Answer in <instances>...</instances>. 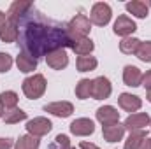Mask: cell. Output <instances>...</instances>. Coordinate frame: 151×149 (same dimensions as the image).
Here are the masks:
<instances>
[{
	"mask_svg": "<svg viewBox=\"0 0 151 149\" xmlns=\"http://www.w3.org/2000/svg\"><path fill=\"white\" fill-rule=\"evenodd\" d=\"M16 27L19 30L18 46L21 53L35 60L47 56L55 49H72V46L76 44L69 34L67 23L46 18L35 9V5L18 21Z\"/></svg>",
	"mask_w": 151,
	"mask_h": 149,
	"instance_id": "1",
	"label": "cell"
},
{
	"mask_svg": "<svg viewBox=\"0 0 151 149\" xmlns=\"http://www.w3.org/2000/svg\"><path fill=\"white\" fill-rule=\"evenodd\" d=\"M46 88H47V82H46V77L42 74H34L30 77H27L21 84V90L25 93L27 98L30 100H37L40 98L44 93H46Z\"/></svg>",
	"mask_w": 151,
	"mask_h": 149,
	"instance_id": "2",
	"label": "cell"
},
{
	"mask_svg": "<svg viewBox=\"0 0 151 149\" xmlns=\"http://www.w3.org/2000/svg\"><path fill=\"white\" fill-rule=\"evenodd\" d=\"M67 28H69L70 37L74 39V42H76V40H79V39H83V37H88V34L91 30V21H90L88 16L77 14V16H74L67 23Z\"/></svg>",
	"mask_w": 151,
	"mask_h": 149,
	"instance_id": "3",
	"label": "cell"
},
{
	"mask_svg": "<svg viewBox=\"0 0 151 149\" xmlns=\"http://www.w3.org/2000/svg\"><path fill=\"white\" fill-rule=\"evenodd\" d=\"M113 18V9L109 4L106 2H97L93 4L91 11H90V21L97 27H106Z\"/></svg>",
	"mask_w": 151,
	"mask_h": 149,
	"instance_id": "4",
	"label": "cell"
},
{
	"mask_svg": "<svg viewBox=\"0 0 151 149\" xmlns=\"http://www.w3.org/2000/svg\"><path fill=\"white\" fill-rule=\"evenodd\" d=\"M113 93V84L107 77L100 75V77H95L93 82H91V98L95 100H106L109 98Z\"/></svg>",
	"mask_w": 151,
	"mask_h": 149,
	"instance_id": "5",
	"label": "cell"
},
{
	"mask_svg": "<svg viewBox=\"0 0 151 149\" xmlns=\"http://www.w3.org/2000/svg\"><path fill=\"white\" fill-rule=\"evenodd\" d=\"M51 128H53V123H51L47 117H44V116L34 117V119H30V121L27 123V132H28V135H34V137H37V139L47 135V133L51 132Z\"/></svg>",
	"mask_w": 151,
	"mask_h": 149,
	"instance_id": "6",
	"label": "cell"
},
{
	"mask_svg": "<svg viewBox=\"0 0 151 149\" xmlns=\"http://www.w3.org/2000/svg\"><path fill=\"white\" fill-rule=\"evenodd\" d=\"M70 133L76 137H88L95 132V123L90 117H77L70 123Z\"/></svg>",
	"mask_w": 151,
	"mask_h": 149,
	"instance_id": "7",
	"label": "cell"
},
{
	"mask_svg": "<svg viewBox=\"0 0 151 149\" xmlns=\"http://www.w3.org/2000/svg\"><path fill=\"white\" fill-rule=\"evenodd\" d=\"M137 30V25H135V21L134 19H130L128 16H118V19L114 21V27H113V32L116 35H119V37L127 39L130 37L134 32Z\"/></svg>",
	"mask_w": 151,
	"mask_h": 149,
	"instance_id": "8",
	"label": "cell"
},
{
	"mask_svg": "<svg viewBox=\"0 0 151 149\" xmlns=\"http://www.w3.org/2000/svg\"><path fill=\"white\" fill-rule=\"evenodd\" d=\"M32 7H34L32 2H23V0H16V2H12L11 7H9V11H7V21L18 25V21H19V19H21V18L32 9Z\"/></svg>",
	"mask_w": 151,
	"mask_h": 149,
	"instance_id": "9",
	"label": "cell"
},
{
	"mask_svg": "<svg viewBox=\"0 0 151 149\" xmlns=\"http://www.w3.org/2000/svg\"><path fill=\"white\" fill-rule=\"evenodd\" d=\"M95 117H97V121L102 126H109V125L119 123V112H118V109H114L113 105H102V107H99L97 112H95Z\"/></svg>",
	"mask_w": 151,
	"mask_h": 149,
	"instance_id": "10",
	"label": "cell"
},
{
	"mask_svg": "<svg viewBox=\"0 0 151 149\" xmlns=\"http://www.w3.org/2000/svg\"><path fill=\"white\" fill-rule=\"evenodd\" d=\"M150 123H151V117L146 112H135V114H130L123 121V126H125V130L135 132V130H144Z\"/></svg>",
	"mask_w": 151,
	"mask_h": 149,
	"instance_id": "11",
	"label": "cell"
},
{
	"mask_svg": "<svg viewBox=\"0 0 151 149\" xmlns=\"http://www.w3.org/2000/svg\"><path fill=\"white\" fill-rule=\"evenodd\" d=\"M46 63L53 70H63L69 65V54L65 49H55L46 56Z\"/></svg>",
	"mask_w": 151,
	"mask_h": 149,
	"instance_id": "12",
	"label": "cell"
},
{
	"mask_svg": "<svg viewBox=\"0 0 151 149\" xmlns=\"http://www.w3.org/2000/svg\"><path fill=\"white\" fill-rule=\"evenodd\" d=\"M42 109H44V112H49V114H53V116H56V117H69V116H72V112H74V105H72L70 102L62 100V102L46 104Z\"/></svg>",
	"mask_w": 151,
	"mask_h": 149,
	"instance_id": "13",
	"label": "cell"
},
{
	"mask_svg": "<svg viewBox=\"0 0 151 149\" xmlns=\"http://www.w3.org/2000/svg\"><path fill=\"white\" fill-rule=\"evenodd\" d=\"M118 104H119V107L123 111L132 112V114H135V112L142 107V100L137 95H132V93H121L118 97Z\"/></svg>",
	"mask_w": 151,
	"mask_h": 149,
	"instance_id": "14",
	"label": "cell"
},
{
	"mask_svg": "<svg viewBox=\"0 0 151 149\" xmlns=\"http://www.w3.org/2000/svg\"><path fill=\"white\" fill-rule=\"evenodd\" d=\"M123 82L127 86H132V88L141 86V82H142V72L135 65H127L123 69Z\"/></svg>",
	"mask_w": 151,
	"mask_h": 149,
	"instance_id": "15",
	"label": "cell"
},
{
	"mask_svg": "<svg viewBox=\"0 0 151 149\" xmlns=\"http://www.w3.org/2000/svg\"><path fill=\"white\" fill-rule=\"evenodd\" d=\"M102 135L107 142H119L125 135V126L121 123L109 125V126H102Z\"/></svg>",
	"mask_w": 151,
	"mask_h": 149,
	"instance_id": "16",
	"label": "cell"
},
{
	"mask_svg": "<svg viewBox=\"0 0 151 149\" xmlns=\"http://www.w3.org/2000/svg\"><path fill=\"white\" fill-rule=\"evenodd\" d=\"M125 9H127V12H130L132 16H135V18H139V19H144V18H148V14H150L148 4H146V2H141V0L127 2V4H125Z\"/></svg>",
	"mask_w": 151,
	"mask_h": 149,
	"instance_id": "17",
	"label": "cell"
},
{
	"mask_svg": "<svg viewBox=\"0 0 151 149\" xmlns=\"http://www.w3.org/2000/svg\"><path fill=\"white\" fill-rule=\"evenodd\" d=\"M18 37H19V30L14 23L7 21L2 28H0V40L5 42V44H12V42H18Z\"/></svg>",
	"mask_w": 151,
	"mask_h": 149,
	"instance_id": "18",
	"label": "cell"
},
{
	"mask_svg": "<svg viewBox=\"0 0 151 149\" xmlns=\"http://www.w3.org/2000/svg\"><path fill=\"white\" fill-rule=\"evenodd\" d=\"M16 65H18L19 72L30 74V72H34L37 69V60L32 58V56H28V54H25V53H19L16 56Z\"/></svg>",
	"mask_w": 151,
	"mask_h": 149,
	"instance_id": "19",
	"label": "cell"
},
{
	"mask_svg": "<svg viewBox=\"0 0 151 149\" xmlns=\"http://www.w3.org/2000/svg\"><path fill=\"white\" fill-rule=\"evenodd\" d=\"M93 49H95V44H93L91 39H88V37H83L79 40H76V44L72 46V51L76 54H79V56H90L93 53Z\"/></svg>",
	"mask_w": 151,
	"mask_h": 149,
	"instance_id": "20",
	"label": "cell"
},
{
	"mask_svg": "<svg viewBox=\"0 0 151 149\" xmlns=\"http://www.w3.org/2000/svg\"><path fill=\"white\" fill-rule=\"evenodd\" d=\"M146 132L144 130H135V132H130V135L127 137L125 140V146L123 149H139V146L142 144V140L146 139Z\"/></svg>",
	"mask_w": 151,
	"mask_h": 149,
	"instance_id": "21",
	"label": "cell"
},
{
	"mask_svg": "<svg viewBox=\"0 0 151 149\" xmlns=\"http://www.w3.org/2000/svg\"><path fill=\"white\" fill-rule=\"evenodd\" d=\"M40 140L34 135H21L16 142H14V149H39Z\"/></svg>",
	"mask_w": 151,
	"mask_h": 149,
	"instance_id": "22",
	"label": "cell"
},
{
	"mask_svg": "<svg viewBox=\"0 0 151 149\" xmlns=\"http://www.w3.org/2000/svg\"><path fill=\"white\" fill-rule=\"evenodd\" d=\"M97 65H99V62L95 56H79L76 62L77 72H91L97 69Z\"/></svg>",
	"mask_w": 151,
	"mask_h": 149,
	"instance_id": "23",
	"label": "cell"
},
{
	"mask_svg": "<svg viewBox=\"0 0 151 149\" xmlns=\"http://www.w3.org/2000/svg\"><path fill=\"white\" fill-rule=\"evenodd\" d=\"M141 42L142 40H139L137 37H127L119 42V51L123 54H135L139 46H141Z\"/></svg>",
	"mask_w": 151,
	"mask_h": 149,
	"instance_id": "24",
	"label": "cell"
},
{
	"mask_svg": "<svg viewBox=\"0 0 151 149\" xmlns=\"http://www.w3.org/2000/svg\"><path fill=\"white\" fill-rule=\"evenodd\" d=\"M91 82H93V79H81L76 84V97L79 100H86L91 97Z\"/></svg>",
	"mask_w": 151,
	"mask_h": 149,
	"instance_id": "25",
	"label": "cell"
},
{
	"mask_svg": "<svg viewBox=\"0 0 151 149\" xmlns=\"http://www.w3.org/2000/svg\"><path fill=\"white\" fill-rule=\"evenodd\" d=\"M2 119H4L5 125H16V123H19V121H25V119H27V112L16 107V109L5 111V114H4Z\"/></svg>",
	"mask_w": 151,
	"mask_h": 149,
	"instance_id": "26",
	"label": "cell"
},
{
	"mask_svg": "<svg viewBox=\"0 0 151 149\" xmlns=\"http://www.w3.org/2000/svg\"><path fill=\"white\" fill-rule=\"evenodd\" d=\"M0 104L4 105L5 111L16 109V105H18V93L16 91H2L0 93Z\"/></svg>",
	"mask_w": 151,
	"mask_h": 149,
	"instance_id": "27",
	"label": "cell"
},
{
	"mask_svg": "<svg viewBox=\"0 0 151 149\" xmlns=\"http://www.w3.org/2000/svg\"><path fill=\"white\" fill-rule=\"evenodd\" d=\"M135 56H137L141 62H144V63H151V40L141 42V46H139Z\"/></svg>",
	"mask_w": 151,
	"mask_h": 149,
	"instance_id": "28",
	"label": "cell"
},
{
	"mask_svg": "<svg viewBox=\"0 0 151 149\" xmlns=\"http://www.w3.org/2000/svg\"><path fill=\"white\" fill-rule=\"evenodd\" d=\"M12 63H14V60H12V56L9 53H0V74L9 72Z\"/></svg>",
	"mask_w": 151,
	"mask_h": 149,
	"instance_id": "29",
	"label": "cell"
},
{
	"mask_svg": "<svg viewBox=\"0 0 151 149\" xmlns=\"http://www.w3.org/2000/svg\"><path fill=\"white\" fill-rule=\"evenodd\" d=\"M14 146V140L9 137H0V149H11Z\"/></svg>",
	"mask_w": 151,
	"mask_h": 149,
	"instance_id": "30",
	"label": "cell"
},
{
	"mask_svg": "<svg viewBox=\"0 0 151 149\" xmlns=\"http://www.w3.org/2000/svg\"><path fill=\"white\" fill-rule=\"evenodd\" d=\"M141 86H144L148 91L151 90V70H148L146 74H142V82H141Z\"/></svg>",
	"mask_w": 151,
	"mask_h": 149,
	"instance_id": "31",
	"label": "cell"
},
{
	"mask_svg": "<svg viewBox=\"0 0 151 149\" xmlns=\"http://www.w3.org/2000/svg\"><path fill=\"white\" fill-rule=\"evenodd\" d=\"M79 148L81 149H100L99 146H95V144H91V142H81Z\"/></svg>",
	"mask_w": 151,
	"mask_h": 149,
	"instance_id": "32",
	"label": "cell"
},
{
	"mask_svg": "<svg viewBox=\"0 0 151 149\" xmlns=\"http://www.w3.org/2000/svg\"><path fill=\"white\" fill-rule=\"evenodd\" d=\"M139 149H151V137H146L142 140V144L139 146Z\"/></svg>",
	"mask_w": 151,
	"mask_h": 149,
	"instance_id": "33",
	"label": "cell"
},
{
	"mask_svg": "<svg viewBox=\"0 0 151 149\" xmlns=\"http://www.w3.org/2000/svg\"><path fill=\"white\" fill-rule=\"evenodd\" d=\"M5 23H7V14L0 11V28H2V27H4Z\"/></svg>",
	"mask_w": 151,
	"mask_h": 149,
	"instance_id": "34",
	"label": "cell"
},
{
	"mask_svg": "<svg viewBox=\"0 0 151 149\" xmlns=\"http://www.w3.org/2000/svg\"><path fill=\"white\" fill-rule=\"evenodd\" d=\"M4 114H5V112H4V105L0 104V117H4Z\"/></svg>",
	"mask_w": 151,
	"mask_h": 149,
	"instance_id": "35",
	"label": "cell"
},
{
	"mask_svg": "<svg viewBox=\"0 0 151 149\" xmlns=\"http://www.w3.org/2000/svg\"><path fill=\"white\" fill-rule=\"evenodd\" d=\"M146 98H148V102H150V104H151V90H150V91H148V95H146Z\"/></svg>",
	"mask_w": 151,
	"mask_h": 149,
	"instance_id": "36",
	"label": "cell"
},
{
	"mask_svg": "<svg viewBox=\"0 0 151 149\" xmlns=\"http://www.w3.org/2000/svg\"><path fill=\"white\" fill-rule=\"evenodd\" d=\"M70 149H76V148H70Z\"/></svg>",
	"mask_w": 151,
	"mask_h": 149,
	"instance_id": "37",
	"label": "cell"
}]
</instances>
